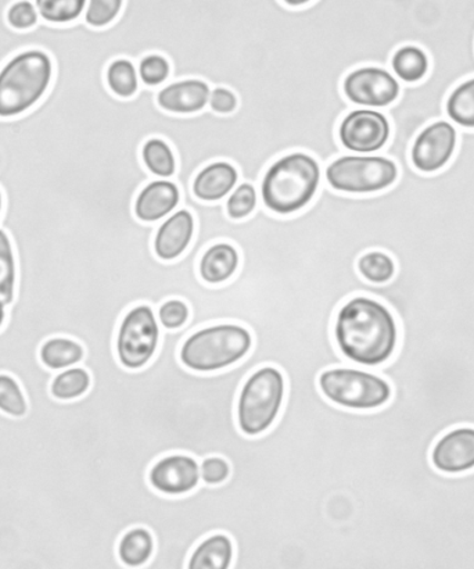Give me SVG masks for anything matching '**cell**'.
I'll list each match as a JSON object with an SVG mask.
<instances>
[{
	"label": "cell",
	"mask_w": 474,
	"mask_h": 569,
	"mask_svg": "<svg viewBox=\"0 0 474 569\" xmlns=\"http://www.w3.org/2000/svg\"><path fill=\"white\" fill-rule=\"evenodd\" d=\"M259 202V188L248 181L239 182L235 191L225 200L226 216L232 221L248 220L255 213Z\"/></svg>",
	"instance_id": "83f0119b"
},
{
	"label": "cell",
	"mask_w": 474,
	"mask_h": 569,
	"mask_svg": "<svg viewBox=\"0 0 474 569\" xmlns=\"http://www.w3.org/2000/svg\"><path fill=\"white\" fill-rule=\"evenodd\" d=\"M231 462L222 456H209L200 461V476L202 483L208 487H220L231 478Z\"/></svg>",
	"instance_id": "836d02e7"
},
{
	"label": "cell",
	"mask_w": 474,
	"mask_h": 569,
	"mask_svg": "<svg viewBox=\"0 0 474 569\" xmlns=\"http://www.w3.org/2000/svg\"><path fill=\"white\" fill-rule=\"evenodd\" d=\"M54 78V63L41 49L11 56L0 67V120H14L36 109L47 97Z\"/></svg>",
	"instance_id": "277c9868"
},
{
	"label": "cell",
	"mask_w": 474,
	"mask_h": 569,
	"mask_svg": "<svg viewBox=\"0 0 474 569\" xmlns=\"http://www.w3.org/2000/svg\"><path fill=\"white\" fill-rule=\"evenodd\" d=\"M342 91L356 108L382 111L392 108L400 99L401 82L392 71L382 67H360L345 76Z\"/></svg>",
	"instance_id": "9c48e42d"
},
{
	"label": "cell",
	"mask_w": 474,
	"mask_h": 569,
	"mask_svg": "<svg viewBox=\"0 0 474 569\" xmlns=\"http://www.w3.org/2000/svg\"><path fill=\"white\" fill-rule=\"evenodd\" d=\"M141 159L150 174L158 180H171L178 171L174 148L163 138H150L142 144Z\"/></svg>",
	"instance_id": "44dd1931"
},
{
	"label": "cell",
	"mask_w": 474,
	"mask_h": 569,
	"mask_svg": "<svg viewBox=\"0 0 474 569\" xmlns=\"http://www.w3.org/2000/svg\"><path fill=\"white\" fill-rule=\"evenodd\" d=\"M321 167L327 186L350 197L386 192L400 178L399 164L381 154H344Z\"/></svg>",
	"instance_id": "8992f818"
},
{
	"label": "cell",
	"mask_w": 474,
	"mask_h": 569,
	"mask_svg": "<svg viewBox=\"0 0 474 569\" xmlns=\"http://www.w3.org/2000/svg\"><path fill=\"white\" fill-rule=\"evenodd\" d=\"M28 399L17 378L8 372H0V412L13 418L28 415Z\"/></svg>",
	"instance_id": "f1b7e54d"
},
{
	"label": "cell",
	"mask_w": 474,
	"mask_h": 569,
	"mask_svg": "<svg viewBox=\"0 0 474 569\" xmlns=\"http://www.w3.org/2000/svg\"><path fill=\"white\" fill-rule=\"evenodd\" d=\"M19 269L13 242L8 232L0 230V305L9 307L14 303Z\"/></svg>",
	"instance_id": "484cf974"
},
{
	"label": "cell",
	"mask_w": 474,
	"mask_h": 569,
	"mask_svg": "<svg viewBox=\"0 0 474 569\" xmlns=\"http://www.w3.org/2000/svg\"><path fill=\"white\" fill-rule=\"evenodd\" d=\"M150 488L169 498L192 493L202 483L200 461L186 453H171L153 462L148 473Z\"/></svg>",
	"instance_id": "8fae6325"
},
{
	"label": "cell",
	"mask_w": 474,
	"mask_h": 569,
	"mask_svg": "<svg viewBox=\"0 0 474 569\" xmlns=\"http://www.w3.org/2000/svg\"><path fill=\"white\" fill-rule=\"evenodd\" d=\"M240 172L235 164L226 160H216L204 166L192 181L193 197L202 203H219L235 191Z\"/></svg>",
	"instance_id": "2e32d148"
},
{
	"label": "cell",
	"mask_w": 474,
	"mask_h": 569,
	"mask_svg": "<svg viewBox=\"0 0 474 569\" xmlns=\"http://www.w3.org/2000/svg\"><path fill=\"white\" fill-rule=\"evenodd\" d=\"M180 208V186L171 180H153L138 192L133 214L143 224H160Z\"/></svg>",
	"instance_id": "5bb4252c"
},
{
	"label": "cell",
	"mask_w": 474,
	"mask_h": 569,
	"mask_svg": "<svg viewBox=\"0 0 474 569\" xmlns=\"http://www.w3.org/2000/svg\"><path fill=\"white\" fill-rule=\"evenodd\" d=\"M92 387L91 372L85 367L75 366L56 372L50 382V395L59 401H74L83 398Z\"/></svg>",
	"instance_id": "603a6c76"
},
{
	"label": "cell",
	"mask_w": 474,
	"mask_h": 569,
	"mask_svg": "<svg viewBox=\"0 0 474 569\" xmlns=\"http://www.w3.org/2000/svg\"><path fill=\"white\" fill-rule=\"evenodd\" d=\"M458 149V130L448 120H437L423 127L411 144L410 161L421 174L443 171Z\"/></svg>",
	"instance_id": "30bf717a"
},
{
	"label": "cell",
	"mask_w": 474,
	"mask_h": 569,
	"mask_svg": "<svg viewBox=\"0 0 474 569\" xmlns=\"http://www.w3.org/2000/svg\"><path fill=\"white\" fill-rule=\"evenodd\" d=\"M161 342V327L153 306L131 307L115 333V356L127 370L139 371L153 361Z\"/></svg>",
	"instance_id": "52a82bcc"
},
{
	"label": "cell",
	"mask_w": 474,
	"mask_h": 569,
	"mask_svg": "<svg viewBox=\"0 0 474 569\" xmlns=\"http://www.w3.org/2000/svg\"><path fill=\"white\" fill-rule=\"evenodd\" d=\"M235 560V543L230 535L215 532L194 546L186 569H231Z\"/></svg>",
	"instance_id": "e0dca14e"
},
{
	"label": "cell",
	"mask_w": 474,
	"mask_h": 569,
	"mask_svg": "<svg viewBox=\"0 0 474 569\" xmlns=\"http://www.w3.org/2000/svg\"><path fill=\"white\" fill-rule=\"evenodd\" d=\"M434 470L462 476L474 470V427H455L444 432L431 450Z\"/></svg>",
	"instance_id": "7c38bea8"
},
{
	"label": "cell",
	"mask_w": 474,
	"mask_h": 569,
	"mask_svg": "<svg viewBox=\"0 0 474 569\" xmlns=\"http://www.w3.org/2000/svg\"><path fill=\"white\" fill-rule=\"evenodd\" d=\"M334 345L362 370L387 365L397 353V317L383 301L356 295L339 307L333 322Z\"/></svg>",
	"instance_id": "7a4b0ae2"
},
{
	"label": "cell",
	"mask_w": 474,
	"mask_h": 569,
	"mask_svg": "<svg viewBox=\"0 0 474 569\" xmlns=\"http://www.w3.org/2000/svg\"><path fill=\"white\" fill-rule=\"evenodd\" d=\"M155 315H158L161 329L175 332L186 326L191 318V307L185 300L172 298L163 301L155 309Z\"/></svg>",
	"instance_id": "1f68e13d"
},
{
	"label": "cell",
	"mask_w": 474,
	"mask_h": 569,
	"mask_svg": "<svg viewBox=\"0 0 474 569\" xmlns=\"http://www.w3.org/2000/svg\"><path fill=\"white\" fill-rule=\"evenodd\" d=\"M175 150L181 208L196 219V237L180 260L153 252L160 224L132 209L111 216L94 242L89 301L105 328L117 329L131 307L154 310L178 298L191 307L180 331L161 329L154 359L124 368L110 396L114 416L148 398L138 442L149 461L186 453L222 456L242 466L251 505L284 520H321L373 493L386 455L373 411L333 406L317 388L332 367H354L333 339L339 307L356 295L383 301L400 331L420 326L425 299L395 276L362 280L356 260L370 250L393 256L399 269L425 261L444 230L436 187L410 163L386 192L350 197L322 176L314 202L299 214H272L261 199L244 221L226 216L225 200L199 202L192 181L213 163L208 141L192 127L167 128Z\"/></svg>",
	"instance_id": "6da1fadb"
},
{
	"label": "cell",
	"mask_w": 474,
	"mask_h": 569,
	"mask_svg": "<svg viewBox=\"0 0 474 569\" xmlns=\"http://www.w3.org/2000/svg\"><path fill=\"white\" fill-rule=\"evenodd\" d=\"M196 219L191 210L180 208L160 222L153 239V252L164 263L180 260L196 237Z\"/></svg>",
	"instance_id": "4fadbf2b"
},
{
	"label": "cell",
	"mask_w": 474,
	"mask_h": 569,
	"mask_svg": "<svg viewBox=\"0 0 474 569\" xmlns=\"http://www.w3.org/2000/svg\"><path fill=\"white\" fill-rule=\"evenodd\" d=\"M356 271L362 280L372 284H386L397 274V263L383 250H370L356 260Z\"/></svg>",
	"instance_id": "d4e9b609"
},
{
	"label": "cell",
	"mask_w": 474,
	"mask_h": 569,
	"mask_svg": "<svg viewBox=\"0 0 474 569\" xmlns=\"http://www.w3.org/2000/svg\"><path fill=\"white\" fill-rule=\"evenodd\" d=\"M322 182V167L314 156L290 152L273 160L254 186L272 214L290 217L314 202Z\"/></svg>",
	"instance_id": "3957f363"
},
{
	"label": "cell",
	"mask_w": 474,
	"mask_h": 569,
	"mask_svg": "<svg viewBox=\"0 0 474 569\" xmlns=\"http://www.w3.org/2000/svg\"><path fill=\"white\" fill-rule=\"evenodd\" d=\"M6 21H8L11 30L17 32H27L33 30L41 21L36 3L30 0H19L10 6L8 13H6Z\"/></svg>",
	"instance_id": "d6a6232c"
},
{
	"label": "cell",
	"mask_w": 474,
	"mask_h": 569,
	"mask_svg": "<svg viewBox=\"0 0 474 569\" xmlns=\"http://www.w3.org/2000/svg\"><path fill=\"white\" fill-rule=\"evenodd\" d=\"M124 0H91L88 2L83 21L94 30H103L113 26L122 13Z\"/></svg>",
	"instance_id": "4dcf8cb0"
},
{
	"label": "cell",
	"mask_w": 474,
	"mask_h": 569,
	"mask_svg": "<svg viewBox=\"0 0 474 569\" xmlns=\"http://www.w3.org/2000/svg\"><path fill=\"white\" fill-rule=\"evenodd\" d=\"M392 138V122L379 110L355 109L345 114L337 139L347 153L379 154Z\"/></svg>",
	"instance_id": "ba28073f"
},
{
	"label": "cell",
	"mask_w": 474,
	"mask_h": 569,
	"mask_svg": "<svg viewBox=\"0 0 474 569\" xmlns=\"http://www.w3.org/2000/svg\"><path fill=\"white\" fill-rule=\"evenodd\" d=\"M6 320H8V307L0 305V331H2Z\"/></svg>",
	"instance_id": "d590c367"
},
{
	"label": "cell",
	"mask_w": 474,
	"mask_h": 569,
	"mask_svg": "<svg viewBox=\"0 0 474 569\" xmlns=\"http://www.w3.org/2000/svg\"><path fill=\"white\" fill-rule=\"evenodd\" d=\"M85 348L80 340L69 337H53L44 340L39 348V360L44 368L53 372L81 366L85 360Z\"/></svg>",
	"instance_id": "d6986e66"
},
{
	"label": "cell",
	"mask_w": 474,
	"mask_h": 569,
	"mask_svg": "<svg viewBox=\"0 0 474 569\" xmlns=\"http://www.w3.org/2000/svg\"><path fill=\"white\" fill-rule=\"evenodd\" d=\"M445 119L456 128L474 131V77L456 86L445 99Z\"/></svg>",
	"instance_id": "7402d4cb"
},
{
	"label": "cell",
	"mask_w": 474,
	"mask_h": 569,
	"mask_svg": "<svg viewBox=\"0 0 474 569\" xmlns=\"http://www.w3.org/2000/svg\"><path fill=\"white\" fill-rule=\"evenodd\" d=\"M3 208H4V198H3V192L0 191V217H2V214H3Z\"/></svg>",
	"instance_id": "8d00e7d4"
},
{
	"label": "cell",
	"mask_w": 474,
	"mask_h": 569,
	"mask_svg": "<svg viewBox=\"0 0 474 569\" xmlns=\"http://www.w3.org/2000/svg\"><path fill=\"white\" fill-rule=\"evenodd\" d=\"M239 108L238 94L230 88L214 87L211 89L209 109L219 116H232Z\"/></svg>",
	"instance_id": "e575fe53"
},
{
	"label": "cell",
	"mask_w": 474,
	"mask_h": 569,
	"mask_svg": "<svg viewBox=\"0 0 474 569\" xmlns=\"http://www.w3.org/2000/svg\"><path fill=\"white\" fill-rule=\"evenodd\" d=\"M39 17L48 24L69 26L82 19L87 0H36Z\"/></svg>",
	"instance_id": "4316f807"
},
{
	"label": "cell",
	"mask_w": 474,
	"mask_h": 569,
	"mask_svg": "<svg viewBox=\"0 0 474 569\" xmlns=\"http://www.w3.org/2000/svg\"><path fill=\"white\" fill-rule=\"evenodd\" d=\"M155 538L147 527L128 529L117 545V556L125 569H143L153 559Z\"/></svg>",
	"instance_id": "ac0fdd59"
},
{
	"label": "cell",
	"mask_w": 474,
	"mask_h": 569,
	"mask_svg": "<svg viewBox=\"0 0 474 569\" xmlns=\"http://www.w3.org/2000/svg\"><path fill=\"white\" fill-rule=\"evenodd\" d=\"M138 74L142 86L148 88H163L170 83L171 63L164 56L152 53L139 60Z\"/></svg>",
	"instance_id": "f546056e"
},
{
	"label": "cell",
	"mask_w": 474,
	"mask_h": 569,
	"mask_svg": "<svg viewBox=\"0 0 474 569\" xmlns=\"http://www.w3.org/2000/svg\"><path fill=\"white\" fill-rule=\"evenodd\" d=\"M105 86L115 98L128 100L135 98L141 89L138 67L130 59H115L105 70Z\"/></svg>",
	"instance_id": "cb8c5ba5"
},
{
	"label": "cell",
	"mask_w": 474,
	"mask_h": 569,
	"mask_svg": "<svg viewBox=\"0 0 474 569\" xmlns=\"http://www.w3.org/2000/svg\"><path fill=\"white\" fill-rule=\"evenodd\" d=\"M390 67L401 83L415 86L425 80L431 71V58L422 48L406 44V47L395 50L390 60Z\"/></svg>",
	"instance_id": "ffe728a7"
},
{
	"label": "cell",
	"mask_w": 474,
	"mask_h": 569,
	"mask_svg": "<svg viewBox=\"0 0 474 569\" xmlns=\"http://www.w3.org/2000/svg\"><path fill=\"white\" fill-rule=\"evenodd\" d=\"M317 388L329 403L350 411H375L393 398L387 379L354 367L326 368L317 377Z\"/></svg>",
	"instance_id": "5b68a950"
},
{
	"label": "cell",
	"mask_w": 474,
	"mask_h": 569,
	"mask_svg": "<svg viewBox=\"0 0 474 569\" xmlns=\"http://www.w3.org/2000/svg\"><path fill=\"white\" fill-rule=\"evenodd\" d=\"M211 87L208 82L191 78L167 83L158 94V106L165 113L194 116L209 108Z\"/></svg>",
	"instance_id": "9a60e30c"
}]
</instances>
